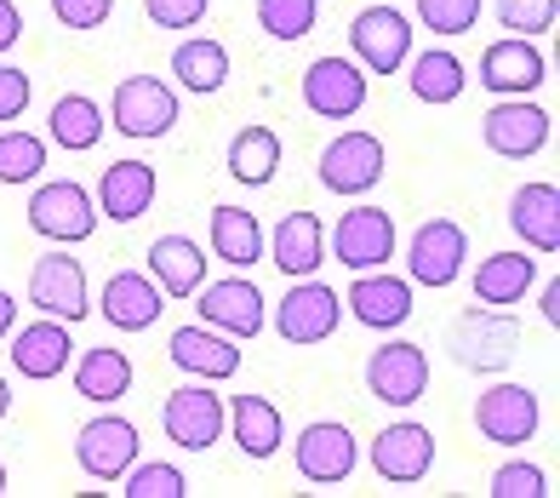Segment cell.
<instances>
[{
  "label": "cell",
  "instance_id": "cell-1",
  "mask_svg": "<svg viewBox=\"0 0 560 498\" xmlns=\"http://www.w3.org/2000/svg\"><path fill=\"white\" fill-rule=\"evenodd\" d=\"M521 350V321L509 310H492V304H469L464 315L452 321V361L469 367V372H498L515 361Z\"/></svg>",
  "mask_w": 560,
  "mask_h": 498
},
{
  "label": "cell",
  "instance_id": "cell-2",
  "mask_svg": "<svg viewBox=\"0 0 560 498\" xmlns=\"http://www.w3.org/2000/svg\"><path fill=\"white\" fill-rule=\"evenodd\" d=\"M177 120H184V109H177V92L161 81V74H126V81L115 86V97H109V127L126 132V138L155 143L177 127Z\"/></svg>",
  "mask_w": 560,
  "mask_h": 498
},
{
  "label": "cell",
  "instance_id": "cell-3",
  "mask_svg": "<svg viewBox=\"0 0 560 498\" xmlns=\"http://www.w3.org/2000/svg\"><path fill=\"white\" fill-rule=\"evenodd\" d=\"M30 230L40 241H58V246H74V241H92L97 230V201L86 195V184H74V178H46L35 184L30 195Z\"/></svg>",
  "mask_w": 560,
  "mask_h": 498
},
{
  "label": "cell",
  "instance_id": "cell-4",
  "mask_svg": "<svg viewBox=\"0 0 560 498\" xmlns=\"http://www.w3.org/2000/svg\"><path fill=\"white\" fill-rule=\"evenodd\" d=\"M338 321H343V292H332L320 276L292 281L287 292H280V304H275V333L287 344H298V350L326 344L338 333Z\"/></svg>",
  "mask_w": 560,
  "mask_h": 498
},
{
  "label": "cell",
  "instance_id": "cell-5",
  "mask_svg": "<svg viewBox=\"0 0 560 498\" xmlns=\"http://www.w3.org/2000/svg\"><path fill=\"white\" fill-rule=\"evenodd\" d=\"M480 138H487L492 155L503 161H532L544 155L549 138H555V115L532 97H498V104L480 115Z\"/></svg>",
  "mask_w": 560,
  "mask_h": 498
},
{
  "label": "cell",
  "instance_id": "cell-6",
  "mask_svg": "<svg viewBox=\"0 0 560 498\" xmlns=\"http://www.w3.org/2000/svg\"><path fill=\"white\" fill-rule=\"evenodd\" d=\"M292 464L310 487H343L354 476V464H361V441H354V430L338 425V418H315V425L298 430Z\"/></svg>",
  "mask_w": 560,
  "mask_h": 498
},
{
  "label": "cell",
  "instance_id": "cell-7",
  "mask_svg": "<svg viewBox=\"0 0 560 498\" xmlns=\"http://www.w3.org/2000/svg\"><path fill=\"white\" fill-rule=\"evenodd\" d=\"M469 258V230L452 218H423L406 241V281L412 287H452Z\"/></svg>",
  "mask_w": 560,
  "mask_h": 498
},
{
  "label": "cell",
  "instance_id": "cell-8",
  "mask_svg": "<svg viewBox=\"0 0 560 498\" xmlns=\"http://www.w3.org/2000/svg\"><path fill=\"white\" fill-rule=\"evenodd\" d=\"M320 184L332 189V195H366L384 184V172H389V149L377 132H338L332 143L320 149Z\"/></svg>",
  "mask_w": 560,
  "mask_h": 498
},
{
  "label": "cell",
  "instance_id": "cell-9",
  "mask_svg": "<svg viewBox=\"0 0 560 498\" xmlns=\"http://www.w3.org/2000/svg\"><path fill=\"white\" fill-rule=\"evenodd\" d=\"M372 459V476L389 482V487H418L429 470H435V430L429 425H412V418H395L372 436L366 447Z\"/></svg>",
  "mask_w": 560,
  "mask_h": 498
},
{
  "label": "cell",
  "instance_id": "cell-10",
  "mask_svg": "<svg viewBox=\"0 0 560 498\" xmlns=\"http://www.w3.org/2000/svg\"><path fill=\"white\" fill-rule=\"evenodd\" d=\"M395 218L384 212V207H349L343 218H338V230L326 235V258H338L343 269H384L389 258H395Z\"/></svg>",
  "mask_w": 560,
  "mask_h": 498
},
{
  "label": "cell",
  "instance_id": "cell-11",
  "mask_svg": "<svg viewBox=\"0 0 560 498\" xmlns=\"http://www.w3.org/2000/svg\"><path fill=\"white\" fill-rule=\"evenodd\" d=\"M366 390L384 407H418L429 395V356L412 338H384L366 356Z\"/></svg>",
  "mask_w": 560,
  "mask_h": 498
},
{
  "label": "cell",
  "instance_id": "cell-12",
  "mask_svg": "<svg viewBox=\"0 0 560 498\" xmlns=\"http://www.w3.org/2000/svg\"><path fill=\"white\" fill-rule=\"evenodd\" d=\"M544 425V407L538 395H532L526 384H487L475 395V430L480 441H498V447H526L532 436H538Z\"/></svg>",
  "mask_w": 560,
  "mask_h": 498
},
{
  "label": "cell",
  "instance_id": "cell-13",
  "mask_svg": "<svg viewBox=\"0 0 560 498\" xmlns=\"http://www.w3.org/2000/svg\"><path fill=\"white\" fill-rule=\"evenodd\" d=\"M349 46L361 58V69L395 74L406 69V53H412V23H406L400 7H361L349 18Z\"/></svg>",
  "mask_w": 560,
  "mask_h": 498
},
{
  "label": "cell",
  "instance_id": "cell-14",
  "mask_svg": "<svg viewBox=\"0 0 560 498\" xmlns=\"http://www.w3.org/2000/svg\"><path fill=\"white\" fill-rule=\"evenodd\" d=\"M195 310H200V321H207L212 333L235 338V344H246V338H258V333H264V292L252 287L246 276L200 281Z\"/></svg>",
  "mask_w": 560,
  "mask_h": 498
},
{
  "label": "cell",
  "instance_id": "cell-15",
  "mask_svg": "<svg viewBox=\"0 0 560 498\" xmlns=\"http://www.w3.org/2000/svg\"><path fill=\"white\" fill-rule=\"evenodd\" d=\"M138 453H143L138 425H132V418H115V413L92 418V425L74 436V459H81V470H86L92 482H109V487L138 464Z\"/></svg>",
  "mask_w": 560,
  "mask_h": 498
},
{
  "label": "cell",
  "instance_id": "cell-16",
  "mask_svg": "<svg viewBox=\"0 0 560 498\" xmlns=\"http://www.w3.org/2000/svg\"><path fill=\"white\" fill-rule=\"evenodd\" d=\"M343 310L361 321V327H372V333H395V327H406V321H412L418 292H412V281H406V276L361 269V276H354V287L343 292Z\"/></svg>",
  "mask_w": 560,
  "mask_h": 498
},
{
  "label": "cell",
  "instance_id": "cell-17",
  "mask_svg": "<svg viewBox=\"0 0 560 498\" xmlns=\"http://www.w3.org/2000/svg\"><path fill=\"white\" fill-rule=\"evenodd\" d=\"M366 74L361 63L349 58H315L310 69H303V104H310L320 120H349L366 109Z\"/></svg>",
  "mask_w": 560,
  "mask_h": 498
},
{
  "label": "cell",
  "instance_id": "cell-18",
  "mask_svg": "<svg viewBox=\"0 0 560 498\" xmlns=\"http://www.w3.org/2000/svg\"><path fill=\"white\" fill-rule=\"evenodd\" d=\"M30 304L40 315H58V321H86L92 310V292H86V269L74 253H46L30 269Z\"/></svg>",
  "mask_w": 560,
  "mask_h": 498
},
{
  "label": "cell",
  "instance_id": "cell-19",
  "mask_svg": "<svg viewBox=\"0 0 560 498\" xmlns=\"http://www.w3.org/2000/svg\"><path fill=\"white\" fill-rule=\"evenodd\" d=\"M161 430H166V441L184 447V453H207L223 436V395H212L207 384L172 390L166 407H161Z\"/></svg>",
  "mask_w": 560,
  "mask_h": 498
},
{
  "label": "cell",
  "instance_id": "cell-20",
  "mask_svg": "<svg viewBox=\"0 0 560 498\" xmlns=\"http://www.w3.org/2000/svg\"><path fill=\"white\" fill-rule=\"evenodd\" d=\"M544 81H549V63L526 35L492 40L487 53H480V86H487L492 97H532Z\"/></svg>",
  "mask_w": 560,
  "mask_h": 498
},
{
  "label": "cell",
  "instance_id": "cell-21",
  "mask_svg": "<svg viewBox=\"0 0 560 498\" xmlns=\"http://www.w3.org/2000/svg\"><path fill=\"white\" fill-rule=\"evenodd\" d=\"M69 361H74L69 321L40 315V321H30V327H12V367L23 372V379L52 384V379H63V372H69Z\"/></svg>",
  "mask_w": 560,
  "mask_h": 498
},
{
  "label": "cell",
  "instance_id": "cell-22",
  "mask_svg": "<svg viewBox=\"0 0 560 498\" xmlns=\"http://www.w3.org/2000/svg\"><path fill=\"white\" fill-rule=\"evenodd\" d=\"M155 166L149 161H109L104 178H97V218H115V223H138L149 207H155Z\"/></svg>",
  "mask_w": 560,
  "mask_h": 498
},
{
  "label": "cell",
  "instance_id": "cell-23",
  "mask_svg": "<svg viewBox=\"0 0 560 498\" xmlns=\"http://www.w3.org/2000/svg\"><path fill=\"white\" fill-rule=\"evenodd\" d=\"M97 310H104V321L120 333H149L166 310V292L149 276H138V269H120V276H109L104 292H97Z\"/></svg>",
  "mask_w": 560,
  "mask_h": 498
},
{
  "label": "cell",
  "instance_id": "cell-24",
  "mask_svg": "<svg viewBox=\"0 0 560 498\" xmlns=\"http://www.w3.org/2000/svg\"><path fill=\"white\" fill-rule=\"evenodd\" d=\"M166 356H172L177 372H195V379H235V372H241V344L223 338V333H212L207 321L177 327L172 344H166Z\"/></svg>",
  "mask_w": 560,
  "mask_h": 498
},
{
  "label": "cell",
  "instance_id": "cell-25",
  "mask_svg": "<svg viewBox=\"0 0 560 498\" xmlns=\"http://www.w3.org/2000/svg\"><path fill=\"white\" fill-rule=\"evenodd\" d=\"M509 230H515L532 253L555 258L560 253V189L544 178V184H521L509 195Z\"/></svg>",
  "mask_w": 560,
  "mask_h": 498
},
{
  "label": "cell",
  "instance_id": "cell-26",
  "mask_svg": "<svg viewBox=\"0 0 560 498\" xmlns=\"http://www.w3.org/2000/svg\"><path fill=\"white\" fill-rule=\"evenodd\" d=\"M207 246L189 235H155L149 241V281H155L166 298H195L200 281H207Z\"/></svg>",
  "mask_w": 560,
  "mask_h": 498
},
{
  "label": "cell",
  "instance_id": "cell-27",
  "mask_svg": "<svg viewBox=\"0 0 560 498\" xmlns=\"http://www.w3.org/2000/svg\"><path fill=\"white\" fill-rule=\"evenodd\" d=\"M269 253H275V269L280 276H320V264H326V223L315 212H287L275 223V235H269Z\"/></svg>",
  "mask_w": 560,
  "mask_h": 498
},
{
  "label": "cell",
  "instance_id": "cell-28",
  "mask_svg": "<svg viewBox=\"0 0 560 498\" xmlns=\"http://www.w3.org/2000/svg\"><path fill=\"white\" fill-rule=\"evenodd\" d=\"M532 281H538V258L503 246V253L480 258V269H475V304L509 310V304H521V298L532 292Z\"/></svg>",
  "mask_w": 560,
  "mask_h": 498
},
{
  "label": "cell",
  "instance_id": "cell-29",
  "mask_svg": "<svg viewBox=\"0 0 560 498\" xmlns=\"http://www.w3.org/2000/svg\"><path fill=\"white\" fill-rule=\"evenodd\" d=\"M229 425H235V447L258 464L287 447V418H280V407L264 402V395H235V402H229Z\"/></svg>",
  "mask_w": 560,
  "mask_h": 498
},
{
  "label": "cell",
  "instance_id": "cell-30",
  "mask_svg": "<svg viewBox=\"0 0 560 498\" xmlns=\"http://www.w3.org/2000/svg\"><path fill=\"white\" fill-rule=\"evenodd\" d=\"M212 258H223L229 269H252L264 264V223L246 207H212Z\"/></svg>",
  "mask_w": 560,
  "mask_h": 498
},
{
  "label": "cell",
  "instance_id": "cell-31",
  "mask_svg": "<svg viewBox=\"0 0 560 498\" xmlns=\"http://www.w3.org/2000/svg\"><path fill=\"white\" fill-rule=\"evenodd\" d=\"M172 74H177V86L195 92V97L223 92V81H229V53H223V40H212V35H189V40H177V53H172Z\"/></svg>",
  "mask_w": 560,
  "mask_h": 498
},
{
  "label": "cell",
  "instance_id": "cell-32",
  "mask_svg": "<svg viewBox=\"0 0 560 498\" xmlns=\"http://www.w3.org/2000/svg\"><path fill=\"white\" fill-rule=\"evenodd\" d=\"M74 390H81L86 402H97V407H115L120 395L132 390V356L97 344V350H86L81 361H74Z\"/></svg>",
  "mask_w": 560,
  "mask_h": 498
},
{
  "label": "cell",
  "instance_id": "cell-33",
  "mask_svg": "<svg viewBox=\"0 0 560 498\" xmlns=\"http://www.w3.org/2000/svg\"><path fill=\"white\" fill-rule=\"evenodd\" d=\"M104 127H109V115L97 109L86 92H63L58 104H52V115H46V132H52V143H58V149H74V155L97 149Z\"/></svg>",
  "mask_w": 560,
  "mask_h": 498
},
{
  "label": "cell",
  "instance_id": "cell-34",
  "mask_svg": "<svg viewBox=\"0 0 560 498\" xmlns=\"http://www.w3.org/2000/svg\"><path fill=\"white\" fill-rule=\"evenodd\" d=\"M275 172H280V138L269 127H241L229 138V178L235 184L264 189V184H275Z\"/></svg>",
  "mask_w": 560,
  "mask_h": 498
},
{
  "label": "cell",
  "instance_id": "cell-35",
  "mask_svg": "<svg viewBox=\"0 0 560 498\" xmlns=\"http://www.w3.org/2000/svg\"><path fill=\"white\" fill-rule=\"evenodd\" d=\"M406 86H412V97L418 104H457L464 97V86H469V69L457 63L446 46H435V53H418L412 58V74H406Z\"/></svg>",
  "mask_w": 560,
  "mask_h": 498
},
{
  "label": "cell",
  "instance_id": "cell-36",
  "mask_svg": "<svg viewBox=\"0 0 560 498\" xmlns=\"http://www.w3.org/2000/svg\"><path fill=\"white\" fill-rule=\"evenodd\" d=\"M320 18V0H258V30L269 40H303Z\"/></svg>",
  "mask_w": 560,
  "mask_h": 498
},
{
  "label": "cell",
  "instance_id": "cell-37",
  "mask_svg": "<svg viewBox=\"0 0 560 498\" xmlns=\"http://www.w3.org/2000/svg\"><path fill=\"white\" fill-rule=\"evenodd\" d=\"M46 166V138L7 127L0 132V184H35Z\"/></svg>",
  "mask_w": 560,
  "mask_h": 498
},
{
  "label": "cell",
  "instance_id": "cell-38",
  "mask_svg": "<svg viewBox=\"0 0 560 498\" xmlns=\"http://www.w3.org/2000/svg\"><path fill=\"white\" fill-rule=\"evenodd\" d=\"M120 493H126V498H184V493H189V476H184L177 464H143V459H138V464L120 476Z\"/></svg>",
  "mask_w": 560,
  "mask_h": 498
},
{
  "label": "cell",
  "instance_id": "cell-39",
  "mask_svg": "<svg viewBox=\"0 0 560 498\" xmlns=\"http://www.w3.org/2000/svg\"><path fill=\"white\" fill-rule=\"evenodd\" d=\"M480 7H487V0H418V23L429 35L457 40V35H469L480 23Z\"/></svg>",
  "mask_w": 560,
  "mask_h": 498
},
{
  "label": "cell",
  "instance_id": "cell-40",
  "mask_svg": "<svg viewBox=\"0 0 560 498\" xmlns=\"http://www.w3.org/2000/svg\"><path fill=\"white\" fill-rule=\"evenodd\" d=\"M555 18H560V0H498V23L515 30V35H526V40L549 35Z\"/></svg>",
  "mask_w": 560,
  "mask_h": 498
},
{
  "label": "cell",
  "instance_id": "cell-41",
  "mask_svg": "<svg viewBox=\"0 0 560 498\" xmlns=\"http://www.w3.org/2000/svg\"><path fill=\"white\" fill-rule=\"evenodd\" d=\"M549 470L544 464H503L498 476H492V498H549Z\"/></svg>",
  "mask_w": 560,
  "mask_h": 498
},
{
  "label": "cell",
  "instance_id": "cell-42",
  "mask_svg": "<svg viewBox=\"0 0 560 498\" xmlns=\"http://www.w3.org/2000/svg\"><path fill=\"white\" fill-rule=\"evenodd\" d=\"M143 12L155 30H195L212 12V0H143Z\"/></svg>",
  "mask_w": 560,
  "mask_h": 498
},
{
  "label": "cell",
  "instance_id": "cell-43",
  "mask_svg": "<svg viewBox=\"0 0 560 498\" xmlns=\"http://www.w3.org/2000/svg\"><path fill=\"white\" fill-rule=\"evenodd\" d=\"M115 12V0H52V18L63 23V30H104Z\"/></svg>",
  "mask_w": 560,
  "mask_h": 498
},
{
  "label": "cell",
  "instance_id": "cell-44",
  "mask_svg": "<svg viewBox=\"0 0 560 498\" xmlns=\"http://www.w3.org/2000/svg\"><path fill=\"white\" fill-rule=\"evenodd\" d=\"M30 97H35V86H30V69L0 63V127H7V120H18L23 109H30Z\"/></svg>",
  "mask_w": 560,
  "mask_h": 498
},
{
  "label": "cell",
  "instance_id": "cell-45",
  "mask_svg": "<svg viewBox=\"0 0 560 498\" xmlns=\"http://www.w3.org/2000/svg\"><path fill=\"white\" fill-rule=\"evenodd\" d=\"M18 40H23V12L18 0H0V53H12Z\"/></svg>",
  "mask_w": 560,
  "mask_h": 498
},
{
  "label": "cell",
  "instance_id": "cell-46",
  "mask_svg": "<svg viewBox=\"0 0 560 498\" xmlns=\"http://www.w3.org/2000/svg\"><path fill=\"white\" fill-rule=\"evenodd\" d=\"M12 327H18V298L0 292V338H12Z\"/></svg>",
  "mask_w": 560,
  "mask_h": 498
},
{
  "label": "cell",
  "instance_id": "cell-47",
  "mask_svg": "<svg viewBox=\"0 0 560 498\" xmlns=\"http://www.w3.org/2000/svg\"><path fill=\"white\" fill-rule=\"evenodd\" d=\"M544 321H549V327L560 321V281H549V287H544Z\"/></svg>",
  "mask_w": 560,
  "mask_h": 498
},
{
  "label": "cell",
  "instance_id": "cell-48",
  "mask_svg": "<svg viewBox=\"0 0 560 498\" xmlns=\"http://www.w3.org/2000/svg\"><path fill=\"white\" fill-rule=\"evenodd\" d=\"M7 413H12V384L0 379V418H7Z\"/></svg>",
  "mask_w": 560,
  "mask_h": 498
},
{
  "label": "cell",
  "instance_id": "cell-49",
  "mask_svg": "<svg viewBox=\"0 0 560 498\" xmlns=\"http://www.w3.org/2000/svg\"><path fill=\"white\" fill-rule=\"evenodd\" d=\"M0 493H7V464H0Z\"/></svg>",
  "mask_w": 560,
  "mask_h": 498
}]
</instances>
